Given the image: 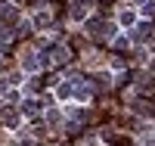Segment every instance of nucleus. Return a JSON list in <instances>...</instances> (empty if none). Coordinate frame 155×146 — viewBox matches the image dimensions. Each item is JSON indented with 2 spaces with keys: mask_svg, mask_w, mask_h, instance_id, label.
<instances>
[{
  "mask_svg": "<svg viewBox=\"0 0 155 146\" xmlns=\"http://www.w3.org/2000/svg\"><path fill=\"white\" fill-rule=\"evenodd\" d=\"M71 93H74V90H71V84H68V81L56 87V97H62V100H65V97H71Z\"/></svg>",
  "mask_w": 155,
  "mask_h": 146,
  "instance_id": "nucleus-6",
  "label": "nucleus"
},
{
  "mask_svg": "<svg viewBox=\"0 0 155 146\" xmlns=\"http://www.w3.org/2000/svg\"><path fill=\"white\" fill-rule=\"evenodd\" d=\"M149 34H152V25H146V22H143V25H137V31H130V37H134L137 44H146V41H149Z\"/></svg>",
  "mask_w": 155,
  "mask_h": 146,
  "instance_id": "nucleus-2",
  "label": "nucleus"
},
{
  "mask_svg": "<svg viewBox=\"0 0 155 146\" xmlns=\"http://www.w3.org/2000/svg\"><path fill=\"white\" fill-rule=\"evenodd\" d=\"M44 59L53 62V65H65V62H68V50H65V47H50V50L44 53Z\"/></svg>",
  "mask_w": 155,
  "mask_h": 146,
  "instance_id": "nucleus-1",
  "label": "nucleus"
},
{
  "mask_svg": "<svg viewBox=\"0 0 155 146\" xmlns=\"http://www.w3.org/2000/svg\"><path fill=\"white\" fill-rule=\"evenodd\" d=\"M118 22L124 25V28H134V22H137V12H134V9H121V16H118Z\"/></svg>",
  "mask_w": 155,
  "mask_h": 146,
  "instance_id": "nucleus-5",
  "label": "nucleus"
},
{
  "mask_svg": "<svg viewBox=\"0 0 155 146\" xmlns=\"http://www.w3.org/2000/svg\"><path fill=\"white\" fill-rule=\"evenodd\" d=\"M84 16H87V0H74V3H71V19L81 22Z\"/></svg>",
  "mask_w": 155,
  "mask_h": 146,
  "instance_id": "nucleus-3",
  "label": "nucleus"
},
{
  "mask_svg": "<svg viewBox=\"0 0 155 146\" xmlns=\"http://www.w3.org/2000/svg\"><path fill=\"white\" fill-rule=\"evenodd\" d=\"M37 28H50V22H53V16H50L47 9H41V12H34V19H31Z\"/></svg>",
  "mask_w": 155,
  "mask_h": 146,
  "instance_id": "nucleus-4",
  "label": "nucleus"
},
{
  "mask_svg": "<svg viewBox=\"0 0 155 146\" xmlns=\"http://www.w3.org/2000/svg\"><path fill=\"white\" fill-rule=\"evenodd\" d=\"M0 65H3V62H0Z\"/></svg>",
  "mask_w": 155,
  "mask_h": 146,
  "instance_id": "nucleus-10",
  "label": "nucleus"
},
{
  "mask_svg": "<svg viewBox=\"0 0 155 146\" xmlns=\"http://www.w3.org/2000/svg\"><path fill=\"white\" fill-rule=\"evenodd\" d=\"M146 16H155V0H146V6H143Z\"/></svg>",
  "mask_w": 155,
  "mask_h": 146,
  "instance_id": "nucleus-8",
  "label": "nucleus"
},
{
  "mask_svg": "<svg viewBox=\"0 0 155 146\" xmlns=\"http://www.w3.org/2000/svg\"><path fill=\"white\" fill-rule=\"evenodd\" d=\"M74 97L87 103V100H90V97H93V93H90V90H87V87H78V90H74Z\"/></svg>",
  "mask_w": 155,
  "mask_h": 146,
  "instance_id": "nucleus-7",
  "label": "nucleus"
},
{
  "mask_svg": "<svg viewBox=\"0 0 155 146\" xmlns=\"http://www.w3.org/2000/svg\"><path fill=\"white\" fill-rule=\"evenodd\" d=\"M47 121H50V124H56V121H62V115H59V112L53 109V112H50V115H47Z\"/></svg>",
  "mask_w": 155,
  "mask_h": 146,
  "instance_id": "nucleus-9",
  "label": "nucleus"
}]
</instances>
